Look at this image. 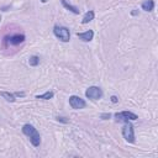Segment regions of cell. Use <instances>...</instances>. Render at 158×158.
Returning a JSON list of instances; mask_svg holds the SVG:
<instances>
[{
  "mask_svg": "<svg viewBox=\"0 0 158 158\" xmlns=\"http://www.w3.org/2000/svg\"><path fill=\"white\" fill-rule=\"evenodd\" d=\"M22 132H23V135L30 137V141H31L33 147H38L41 144V136L38 133L37 128H35L32 125H30V123L23 125L22 126Z\"/></svg>",
  "mask_w": 158,
  "mask_h": 158,
  "instance_id": "obj_1",
  "label": "cell"
},
{
  "mask_svg": "<svg viewBox=\"0 0 158 158\" xmlns=\"http://www.w3.org/2000/svg\"><path fill=\"white\" fill-rule=\"evenodd\" d=\"M53 33L57 38H59L62 42H69L70 40V31L68 27L65 26H59V25H56L53 27Z\"/></svg>",
  "mask_w": 158,
  "mask_h": 158,
  "instance_id": "obj_2",
  "label": "cell"
},
{
  "mask_svg": "<svg viewBox=\"0 0 158 158\" xmlns=\"http://www.w3.org/2000/svg\"><path fill=\"white\" fill-rule=\"evenodd\" d=\"M122 137L128 143H133L135 142V130H133L132 123H130L128 121L125 122V125L122 127Z\"/></svg>",
  "mask_w": 158,
  "mask_h": 158,
  "instance_id": "obj_3",
  "label": "cell"
},
{
  "mask_svg": "<svg viewBox=\"0 0 158 158\" xmlns=\"http://www.w3.org/2000/svg\"><path fill=\"white\" fill-rule=\"evenodd\" d=\"M115 118L118 122H127V121H136L138 118V116L131 111H122V112H116L115 114Z\"/></svg>",
  "mask_w": 158,
  "mask_h": 158,
  "instance_id": "obj_4",
  "label": "cell"
},
{
  "mask_svg": "<svg viewBox=\"0 0 158 158\" xmlns=\"http://www.w3.org/2000/svg\"><path fill=\"white\" fill-rule=\"evenodd\" d=\"M85 96L88 99H91V100H99L102 96V90L99 86H94V85L93 86H89L85 90Z\"/></svg>",
  "mask_w": 158,
  "mask_h": 158,
  "instance_id": "obj_5",
  "label": "cell"
},
{
  "mask_svg": "<svg viewBox=\"0 0 158 158\" xmlns=\"http://www.w3.org/2000/svg\"><path fill=\"white\" fill-rule=\"evenodd\" d=\"M69 105L74 110H80V109H84L86 106V102H85L84 99H81V98H79L77 95H72L69 98Z\"/></svg>",
  "mask_w": 158,
  "mask_h": 158,
  "instance_id": "obj_6",
  "label": "cell"
},
{
  "mask_svg": "<svg viewBox=\"0 0 158 158\" xmlns=\"http://www.w3.org/2000/svg\"><path fill=\"white\" fill-rule=\"evenodd\" d=\"M25 40H26V37H25V35H22V33H16V35H12V36L9 37V42H10V44H12V46L21 44V43L25 42Z\"/></svg>",
  "mask_w": 158,
  "mask_h": 158,
  "instance_id": "obj_7",
  "label": "cell"
},
{
  "mask_svg": "<svg viewBox=\"0 0 158 158\" xmlns=\"http://www.w3.org/2000/svg\"><path fill=\"white\" fill-rule=\"evenodd\" d=\"M77 36H78L81 41H84V42H90V41L93 40V37H94V32H93L91 30H88V31H85V32L77 33Z\"/></svg>",
  "mask_w": 158,
  "mask_h": 158,
  "instance_id": "obj_8",
  "label": "cell"
},
{
  "mask_svg": "<svg viewBox=\"0 0 158 158\" xmlns=\"http://www.w3.org/2000/svg\"><path fill=\"white\" fill-rule=\"evenodd\" d=\"M153 9H154V1L153 0H144L142 2V10H144L147 12H151Z\"/></svg>",
  "mask_w": 158,
  "mask_h": 158,
  "instance_id": "obj_9",
  "label": "cell"
},
{
  "mask_svg": "<svg viewBox=\"0 0 158 158\" xmlns=\"http://www.w3.org/2000/svg\"><path fill=\"white\" fill-rule=\"evenodd\" d=\"M60 1H62V5H63V6H64V7L67 9V10H69V11H72L73 14H75V15H78V14L80 12V11H79V9H78L77 6H73V5H72V4H69V2L67 1V0H60Z\"/></svg>",
  "mask_w": 158,
  "mask_h": 158,
  "instance_id": "obj_10",
  "label": "cell"
},
{
  "mask_svg": "<svg viewBox=\"0 0 158 158\" xmlns=\"http://www.w3.org/2000/svg\"><path fill=\"white\" fill-rule=\"evenodd\" d=\"M94 16H95V14H94V11H88L84 16H83V20H81V23H88V22H90V21H93L94 20Z\"/></svg>",
  "mask_w": 158,
  "mask_h": 158,
  "instance_id": "obj_11",
  "label": "cell"
},
{
  "mask_svg": "<svg viewBox=\"0 0 158 158\" xmlns=\"http://www.w3.org/2000/svg\"><path fill=\"white\" fill-rule=\"evenodd\" d=\"M0 95L6 100V101H10V102H14L16 99H15V94H11V93H7V91H0Z\"/></svg>",
  "mask_w": 158,
  "mask_h": 158,
  "instance_id": "obj_12",
  "label": "cell"
},
{
  "mask_svg": "<svg viewBox=\"0 0 158 158\" xmlns=\"http://www.w3.org/2000/svg\"><path fill=\"white\" fill-rule=\"evenodd\" d=\"M53 91H46V93H43V94H41V95H37L36 96V99H42V100H49V99H52L53 98Z\"/></svg>",
  "mask_w": 158,
  "mask_h": 158,
  "instance_id": "obj_13",
  "label": "cell"
},
{
  "mask_svg": "<svg viewBox=\"0 0 158 158\" xmlns=\"http://www.w3.org/2000/svg\"><path fill=\"white\" fill-rule=\"evenodd\" d=\"M28 64H30L31 67H37V65L40 64V57H37V56H31L30 59H28Z\"/></svg>",
  "mask_w": 158,
  "mask_h": 158,
  "instance_id": "obj_14",
  "label": "cell"
},
{
  "mask_svg": "<svg viewBox=\"0 0 158 158\" xmlns=\"http://www.w3.org/2000/svg\"><path fill=\"white\" fill-rule=\"evenodd\" d=\"M110 117H111L110 114H101V118H102V120H109Z\"/></svg>",
  "mask_w": 158,
  "mask_h": 158,
  "instance_id": "obj_15",
  "label": "cell"
},
{
  "mask_svg": "<svg viewBox=\"0 0 158 158\" xmlns=\"http://www.w3.org/2000/svg\"><path fill=\"white\" fill-rule=\"evenodd\" d=\"M57 120H58V121H60V122H64V123H67V122H68V120H65V117H62V116H58V117H57Z\"/></svg>",
  "mask_w": 158,
  "mask_h": 158,
  "instance_id": "obj_16",
  "label": "cell"
},
{
  "mask_svg": "<svg viewBox=\"0 0 158 158\" xmlns=\"http://www.w3.org/2000/svg\"><path fill=\"white\" fill-rule=\"evenodd\" d=\"M111 101H112L114 104H116V102H118V99H117V96H115V95H112V96H111Z\"/></svg>",
  "mask_w": 158,
  "mask_h": 158,
  "instance_id": "obj_17",
  "label": "cell"
},
{
  "mask_svg": "<svg viewBox=\"0 0 158 158\" xmlns=\"http://www.w3.org/2000/svg\"><path fill=\"white\" fill-rule=\"evenodd\" d=\"M15 96H25V93H20V91H17V93H15Z\"/></svg>",
  "mask_w": 158,
  "mask_h": 158,
  "instance_id": "obj_18",
  "label": "cell"
},
{
  "mask_svg": "<svg viewBox=\"0 0 158 158\" xmlns=\"http://www.w3.org/2000/svg\"><path fill=\"white\" fill-rule=\"evenodd\" d=\"M131 14H132L133 16H136V15H138V11H137V10H133V11H132Z\"/></svg>",
  "mask_w": 158,
  "mask_h": 158,
  "instance_id": "obj_19",
  "label": "cell"
},
{
  "mask_svg": "<svg viewBox=\"0 0 158 158\" xmlns=\"http://www.w3.org/2000/svg\"><path fill=\"white\" fill-rule=\"evenodd\" d=\"M41 1H42L43 4H44V2H47V0H41Z\"/></svg>",
  "mask_w": 158,
  "mask_h": 158,
  "instance_id": "obj_20",
  "label": "cell"
}]
</instances>
